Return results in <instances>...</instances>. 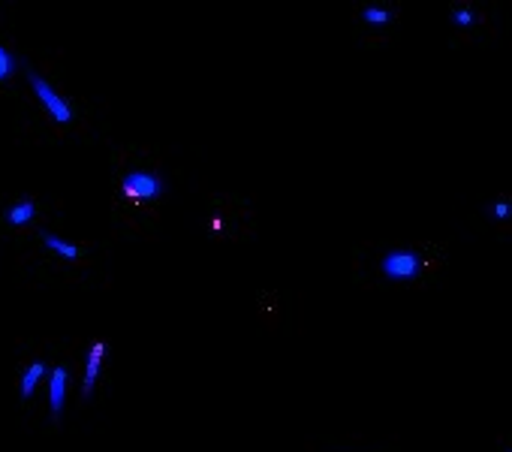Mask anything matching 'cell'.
I'll use <instances>...</instances> for the list:
<instances>
[{"instance_id": "cell-1", "label": "cell", "mask_w": 512, "mask_h": 452, "mask_svg": "<svg viewBox=\"0 0 512 452\" xmlns=\"http://www.w3.org/2000/svg\"><path fill=\"white\" fill-rule=\"evenodd\" d=\"M449 263V239L365 236L350 248L347 278L362 293H428L446 287Z\"/></svg>"}, {"instance_id": "cell-2", "label": "cell", "mask_w": 512, "mask_h": 452, "mask_svg": "<svg viewBox=\"0 0 512 452\" xmlns=\"http://www.w3.org/2000/svg\"><path fill=\"white\" fill-rule=\"evenodd\" d=\"M166 151L148 142H130L118 148V193L112 199V214L127 236L157 239L160 236V208L169 196V181L163 175Z\"/></svg>"}, {"instance_id": "cell-3", "label": "cell", "mask_w": 512, "mask_h": 452, "mask_svg": "<svg viewBox=\"0 0 512 452\" xmlns=\"http://www.w3.org/2000/svg\"><path fill=\"white\" fill-rule=\"evenodd\" d=\"M506 13L509 0H446V46L458 52L485 49L506 40Z\"/></svg>"}, {"instance_id": "cell-4", "label": "cell", "mask_w": 512, "mask_h": 452, "mask_svg": "<svg viewBox=\"0 0 512 452\" xmlns=\"http://www.w3.org/2000/svg\"><path fill=\"white\" fill-rule=\"evenodd\" d=\"M205 220L214 245H250L260 233V202L253 190H205Z\"/></svg>"}, {"instance_id": "cell-5", "label": "cell", "mask_w": 512, "mask_h": 452, "mask_svg": "<svg viewBox=\"0 0 512 452\" xmlns=\"http://www.w3.org/2000/svg\"><path fill=\"white\" fill-rule=\"evenodd\" d=\"M404 28V0H350L347 37L365 52L395 49Z\"/></svg>"}, {"instance_id": "cell-6", "label": "cell", "mask_w": 512, "mask_h": 452, "mask_svg": "<svg viewBox=\"0 0 512 452\" xmlns=\"http://www.w3.org/2000/svg\"><path fill=\"white\" fill-rule=\"evenodd\" d=\"M464 220L473 226L479 236H491L497 242L512 239V187H494L488 193H479L473 205L467 208Z\"/></svg>"}, {"instance_id": "cell-7", "label": "cell", "mask_w": 512, "mask_h": 452, "mask_svg": "<svg viewBox=\"0 0 512 452\" xmlns=\"http://www.w3.org/2000/svg\"><path fill=\"white\" fill-rule=\"evenodd\" d=\"M25 79H28L31 91L37 94V100H43V106H46L52 124H58L61 130H76V127L85 124V112H82L70 97H61V94H58V91H55L31 64H25Z\"/></svg>"}, {"instance_id": "cell-8", "label": "cell", "mask_w": 512, "mask_h": 452, "mask_svg": "<svg viewBox=\"0 0 512 452\" xmlns=\"http://www.w3.org/2000/svg\"><path fill=\"white\" fill-rule=\"evenodd\" d=\"M49 359H55V356H49L46 350H40V344H37L34 353H25L22 359H16V374H13V377H16L19 404H22L25 413L34 410V398L43 395V386L49 383V380H46Z\"/></svg>"}, {"instance_id": "cell-9", "label": "cell", "mask_w": 512, "mask_h": 452, "mask_svg": "<svg viewBox=\"0 0 512 452\" xmlns=\"http://www.w3.org/2000/svg\"><path fill=\"white\" fill-rule=\"evenodd\" d=\"M76 383V362H73V341H70V353L64 359H55L52 371H49V419L52 428H61V416H64V401L70 386Z\"/></svg>"}, {"instance_id": "cell-10", "label": "cell", "mask_w": 512, "mask_h": 452, "mask_svg": "<svg viewBox=\"0 0 512 452\" xmlns=\"http://www.w3.org/2000/svg\"><path fill=\"white\" fill-rule=\"evenodd\" d=\"M37 217H40V202L37 199L10 202L4 211H0V223H4V230H22V226L34 223Z\"/></svg>"}, {"instance_id": "cell-11", "label": "cell", "mask_w": 512, "mask_h": 452, "mask_svg": "<svg viewBox=\"0 0 512 452\" xmlns=\"http://www.w3.org/2000/svg\"><path fill=\"white\" fill-rule=\"evenodd\" d=\"M16 73V61L7 49H0V88L10 82V76Z\"/></svg>"}, {"instance_id": "cell-12", "label": "cell", "mask_w": 512, "mask_h": 452, "mask_svg": "<svg viewBox=\"0 0 512 452\" xmlns=\"http://www.w3.org/2000/svg\"><path fill=\"white\" fill-rule=\"evenodd\" d=\"M491 452H512V431H500L494 437V449Z\"/></svg>"}, {"instance_id": "cell-13", "label": "cell", "mask_w": 512, "mask_h": 452, "mask_svg": "<svg viewBox=\"0 0 512 452\" xmlns=\"http://www.w3.org/2000/svg\"><path fill=\"white\" fill-rule=\"evenodd\" d=\"M506 46L512 49V0H509V13H506Z\"/></svg>"}]
</instances>
